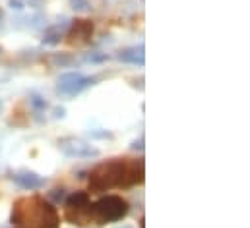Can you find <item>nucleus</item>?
I'll list each match as a JSON object with an SVG mask.
<instances>
[{"label": "nucleus", "mask_w": 250, "mask_h": 228, "mask_svg": "<svg viewBox=\"0 0 250 228\" xmlns=\"http://www.w3.org/2000/svg\"><path fill=\"white\" fill-rule=\"evenodd\" d=\"M144 182V161L111 159L89 172V191L105 193L113 188H132Z\"/></svg>", "instance_id": "f257e3e1"}, {"label": "nucleus", "mask_w": 250, "mask_h": 228, "mask_svg": "<svg viewBox=\"0 0 250 228\" xmlns=\"http://www.w3.org/2000/svg\"><path fill=\"white\" fill-rule=\"evenodd\" d=\"M10 223L27 228H61L57 207L41 197H21L14 203Z\"/></svg>", "instance_id": "f03ea898"}, {"label": "nucleus", "mask_w": 250, "mask_h": 228, "mask_svg": "<svg viewBox=\"0 0 250 228\" xmlns=\"http://www.w3.org/2000/svg\"><path fill=\"white\" fill-rule=\"evenodd\" d=\"M89 213L97 225L117 223L130 213V203L121 195H103L95 203H89Z\"/></svg>", "instance_id": "7ed1b4c3"}, {"label": "nucleus", "mask_w": 250, "mask_h": 228, "mask_svg": "<svg viewBox=\"0 0 250 228\" xmlns=\"http://www.w3.org/2000/svg\"><path fill=\"white\" fill-rule=\"evenodd\" d=\"M99 81V76H83L80 72H70V74H62L57 81V89L61 95L66 97H76L82 91H85L87 87H93Z\"/></svg>", "instance_id": "20e7f679"}, {"label": "nucleus", "mask_w": 250, "mask_h": 228, "mask_svg": "<svg viewBox=\"0 0 250 228\" xmlns=\"http://www.w3.org/2000/svg\"><path fill=\"white\" fill-rule=\"evenodd\" d=\"M59 147L66 157L70 159H93V157H99V149L82 141V139H76V137H64L59 141Z\"/></svg>", "instance_id": "39448f33"}, {"label": "nucleus", "mask_w": 250, "mask_h": 228, "mask_svg": "<svg viewBox=\"0 0 250 228\" xmlns=\"http://www.w3.org/2000/svg\"><path fill=\"white\" fill-rule=\"evenodd\" d=\"M93 31H95V25L89 21V19H74L70 25H68V31H66V41H68V45H76V47H80V45H87V43H91V39H93Z\"/></svg>", "instance_id": "423d86ee"}, {"label": "nucleus", "mask_w": 250, "mask_h": 228, "mask_svg": "<svg viewBox=\"0 0 250 228\" xmlns=\"http://www.w3.org/2000/svg\"><path fill=\"white\" fill-rule=\"evenodd\" d=\"M10 178H12V180L21 188V190H27V191L41 190V188H45V184H47V178L39 176L37 172L27 171V169H21V171L14 172Z\"/></svg>", "instance_id": "0eeeda50"}, {"label": "nucleus", "mask_w": 250, "mask_h": 228, "mask_svg": "<svg viewBox=\"0 0 250 228\" xmlns=\"http://www.w3.org/2000/svg\"><path fill=\"white\" fill-rule=\"evenodd\" d=\"M117 58L121 62H126V64H132V66H144L146 64V53H144V45L140 47H130V49H125L121 51Z\"/></svg>", "instance_id": "6e6552de"}, {"label": "nucleus", "mask_w": 250, "mask_h": 228, "mask_svg": "<svg viewBox=\"0 0 250 228\" xmlns=\"http://www.w3.org/2000/svg\"><path fill=\"white\" fill-rule=\"evenodd\" d=\"M64 219L70 225H76V227H87L89 223H93L89 207H85V209H66L64 211Z\"/></svg>", "instance_id": "1a4fd4ad"}, {"label": "nucleus", "mask_w": 250, "mask_h": 228, "mask_svg": "<svg viewBox=\"0 0 250 228\" xmlns=\"http://www.w3.org/2000/svg\"><path fill=\"white\" fill-rule=\"evenodd\" d=\"M68 25H70V23H66V21H64L62 25H53V27L45 29L41 43H43V45H47V47H57V45H61L62 37L66 35V29H68Z\"/></svg>", "instance_id": "9d476101"}, {"label": "nucleus", "mask_w": 250, "mask_h": 228, "mask_svg": "<svg viewBox=\"0 0 250 228\" xmlns=\"http://www.w3.org/2000/svg\"><path fill=\"white\" fill-rule=\"evenodd\" d=\"M64 203H66V209H85V207H89L91 201H89V193L74 191L72 195H66Z\"/></svg>", "instance_id": "9b49d317"}, {"label": "nucleus", "mask_w": 250, "mask_h": 228, "mask_svg": "<svg viewBox=\"0 0 250 228\" xmlns=\"http://www.w3.org/2000/svg\"><path fill=\"white\" fill-rule=\"evenodd\" d=\"M47 62L53 66V68H68L72 64H76V58L72 55H66V53H55L47 58Z\"/></svg>", "instance_id": "f8f14e48"}, {"label": "nucleus", "mask_w": 250, "mask_h": 228, "mask_svg": "<svg viewBox=\"0 0 250 228\" xmlns=\"http://www.w3.org/2000/svg\"><path fill=\"white\" fill-rule=\"evenodd\" d=\"M29 105H31V109H33V113L35 114H41L47 107H49L47 99H43V97H41V95H37V93L29 95Z\"/></svg>", "instance_id": "ddd939ff"}, {"label": "nucleus", "mask_w": 250, "mask_h": 228, "mask_svg": "<svg viewBox=\"0 0 250 228\" xmlns=\"http://www.w3.org/2000/svg\"><path fill=\"white\" fill-rule=\"evenodd\" d=\"M70 6H72V10H76L80 14H87V12L93 10V6H91L89 0H70Z\"/></svg>", "instance_id": "4468645a"}, {"label": "nucleus", "mask_w": 250, "mask_h": 228, "mask_svg": "<svg viewBox=\"0 0 250 228\" xmlns=\"http://www.w3.org/2000/svg\"><path fill=\"white\" fill-rule=\"evenodd\" d=\"M66 199V190L64 188H55L53 191H49V203L57 205V203H62Z\"/></svg>", "instance_id": "2eb2a0df"}, {"label": "nucleus", "mask_w": 250, "mask_h": 228, "mask_svg": "<svg viewBox=\"0 0 250 228\" xmlns=\"http://www.w3.org/2000/svg\"><path fill=\"white\" fill-rule=\"evenodd\" d=\"M85 62H91V64H101V62H107L109 55L107 53H91V55H85L83 58Z\"/></svg>", "instance_id": "dca6fc26"}, {"label": "nucleus", "mask_w": 250, "mask_h": 228, "mask_svg": "<svg viewBox=\"0 0 250 228\" xmlns=\"http://www.w3.org/2000/svg\"><path fill=\"white\" fill-rule=\"evenodd\" d=\"M27 21V27H31V29H37V27H43L45 25V16H41V14H35L33 18H29V19H25Z\"/></svg>", "instance_id": "f3484780"}, {"label": "nucleus", "mask_w": 250, "mask_h": 228, "mask_svg": "<svg viewBox=\"0 0 250 228\" xmlns=\"http://www.w3.org/2000/svg\"><path fill=\"white\" fill-rule=\"evenodd\" d=\"M8 6H10L12 10H16V12H21V10L25 8V4H23L21 0H8Z\"/></svg>", "instance_id": "a211bd4d"}, {"label": "nucleus", "mask_w": 250, "mask_h": 228, "mask_svg": "<svg viewBox=\"0 0 250 228\" xmlns=\"http://www.w3.org/2000/svg\"><path fill=\"white\" fill-rule=\"evenodd\" d=\"M89 135H91V137H97V139H111V137H113L111 132H91Z\"/></svg>", "instance_id": "6ab92c4d"}, {"label": "nucleus", "mask_w": 250, "mask_h": 228, "mask_svg": "<svg viewBox=\"0 0 250 228\" xmlns=\"http://www.w3.org/2000/svg\"><path fill=\"white\" fill-rule=\"evenodd\" d=\"M64 116H66V109L64 107H55L53 109V118L55 120H62Z\"/></svg>", "instance_id": "aec40b11"}, {"label": "nucleus", "mask_w": 250, "mask_h": 228, "mask_svg": "<svg viewBox=\"0 0 250 228\" xmlns=\"http://www.w3.org/2000/svg\"><path fill=\"white\" fill-rule=\"evenodd\" d=\"M45 4H47V0H29V6H31V8H35V10L45 8Z\"/></svg>", "instance_id": "412c9836"}, {"label": "nucleus", "mask_w": 250, "mask_h": 228, "mask_svg": "<svg viewBox=\"0 0 250 228\" xmlns=\"http://www.w3.org/2000/svg\"><path fill=\"white\" fill-rule=\"evenodd\" d=\"M132 151H144V139H136L132 145H130Z\"/></svg>", "instance_id": "4be33fe9"}, {"label": "nucleus", "mask_w": 250, "mask_h": 228, "mask_svg": "<svg viewBox=\"0 0 250 228\" xmlns=\"http://www.w3.org/2000/svg\"><path fill=\"white\" fill-rule=\"evenodd\" d=\"M2 27H4V12L0 10V29H2Z\"/></svg>", "instance_id": "5701e85b"}, {"label": "nucleus", "mask_w": 250, "mask_h": 228, "mask_svg": "<svg viewBox=\"0 0 250 228\" xmlns=\"http://www.w3.org/2000/svg\"><path fill=\"white\" fill-rule=\"evenodd\" d=\"M117 228H134V227H130V225H123V227H117Z\"/></svg>", "instance_id": "b1692460"}, {"label": "nucleus", "mask_w": 250, "mask_h": 228, "mask_svg": "<svg viewBox=\"0 0 250 228\" xmlns=\"http://www.w3.org/2000/svg\"><path fill=\"white\" fill-rule=\"evenodd\" d=\"M0 111H2V101H0Z\"/></svg>", "instance_id": "393cba45"}, {"label": "nucleus", "mask_w": 250, "mask_h": 228, "mask_svg": "<svg viewBox=\"0 0 250 228\" xmlns=\"http://www.w3.org/2000/svg\"><path fill=\"white\" fill-rule=\"evenodd\" d=\"M20 228H21V227H20Z\"/></svg>", "instance_id": "a878e982"}]
</instances>
